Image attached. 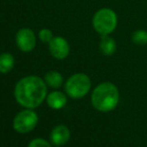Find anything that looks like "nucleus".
Returning a JSON list of instances; mask_svg holds the SVG:
<instances>
[{
	"instance_id": "obj_1",
	"label": "nucleus",
	"mask_w": 147,
	"mask_h": 147,
	"mask_svg": "<svg viewBox=\"0 0 147 147\" xmlns=\"http://www.w3.org/2000/svg\"><path fill=\"white\" fill-rule=\"evenodd\" d=\"M46 84L37 76H26L18 81L15 87V98L20 105L27 108H35L46 97Z\"/></svg>"
},
{
	"instance_id": "obj_2",
	"label": "nucleus",
	"mask_w": 147,
	"mask_h": 147,
	"mask_svg": "<svg viewBox=\"0 0 147 147\" xmlns=\"http://www.w3.org/2000/svg\"><path fill=\"white\" fill-rule=\"evenodd\" d=\"M91 102L93 107L101 112L113 110L119 102L118 88L111 82H103L99 84L93 90Z\"/></svg>"
},
{
	"instance_id": "obj_3",
	"label": "nucleus",
	"mask_w": 147,
	"mask_h": 147,
	"mask_svg": "<svg viewBox=\"0 0 147 147\" xmlns=\"http://www.w3.org/2000/svg\"><path fill=\"white\" fill-rule=\"evenodd\" d=\"M92 25L101 36L111 34L117 26L116 13L110 8H101L93 15Z\"/></svg>"
},
{
	"instance_id": "obj_4",
	"label": "nucleus",
	"mask_w": 147,
	"mask_h": 147,
	"mask_svg": "<svg viewBox=\"0 0 147 147\" xmlns=\"http://www.w3.org/2000/svg\"><path fill=\"white\" fill-rule=\"evenodd\" d=\"M90 87V78L84 73H76L67 80L65 90L72 98H82L89 92Z\"/></svg>"
},
{
	"instance_id": "obj_5",
	"label": "nucleus",
	"mask_w": 147,
	"mask_h": 147,
	"mask_svg": "<svg viewBox=\"0 0 147 147\" xmlns=\"http://www.w3.org/2000/svg\"><path fill=\"white\" fill-rule=\"evenodd\" d=\"M37 121L38 117L34 111L24 110L15 117L13 121V127L19 133H27L34 129Z\"/></svg>"
},
{
	"instance_id": "obj_6",
	"label": "nucleus",
	"mask_w": 147,
	"mask_h": 147,
	"mask_svg": "<svg viewBox=\"0 0 147 147\" xmlns=\"http://www.w3.org/2000/svg\"><path fill=\"white\" fill-rule=\"evenodd\" d=\"M16 44L23 52H30L36 46V36L29 28H21L16 33Z\"/></svg>"
},
{
	"instance_id": "obj_7",
	"label": "nucleus",
	"mask_w": 147,
	"mask_h": 147,
	"mask_svg": "<svg viewBox=\"0 0 147 147\" xmlns=\"http://www.w3.org/2000/svg\"><path fill=\"white\" fill-rule=\"evenodd\" d=\"M49 44V51L51 55L54 58L62 60L65 59L69 55L70 46L68 44L67 40L61 36L53 37L52 40L48 43Z\"/></svg>"
},
{
	"instance_id": "obj_8",
	"label": "nucleus",
	"mask_w": 147,
	"mask_h": 147,
	"mask_svg": "<svg viewBox=\"0 0 147 147\" xmlns=\"http://www.w3.org/2000/svg\"><path fill=\"white\" fill-rule=\"evenodd\" d=\"M51 141L55 145H63L67 143V141L70 138V131L66 126L64 125H58L52 130L51 132Z\"/></svg>"
},
{
	"instance_id": "obj_9",
	"label": "nucleus",
	"mask_w": 147,
	"mask_h": 147,
	"mask_svg": "<svg viewBox=\"0 0 147 147\" xmlns=\"http://www.w3.org/2000/svg\"><path fill=\"white\" fill-rule=\"evenodd\" d=\"M99 48L104 56H111L116 51V42L109 35H103V36H101Z\"/></svg>"
},
{
	"instance_id": "obj_10",
	"label": "nucleus",
	"mask_w": 147,
	"mask_h": 147,
	"mask_svg": "<svg viewBox=\"0 0 147 147\" xmlns=\"http://www.w3.org/2000/svg\"><path fill=\"white\" fill-rule=\"evenodd\" d=\"M66 102H67L66 96L62 92H59V91L51 92L47 97V103L53 109L62 108V107L65 106Z\"/></svg>"
},
{
	"instance_id": "obj_11",
	"label": "nucleus",
	"mask_w": 147,
	"mask_h": 147,
	"mask_svg": "<svg viewBox=\"0 0 147 147\" xmlns=\"http://www.w3.org/2000/svg\"><path fill=\"white\" fill-rule=\"evenodd\" d=\"M15 60L12 54L10 53H2L0 55V72L1 73H8L14 67Z\"/></svg>"
},
{
	"instance_id": "obj_12",
	"label": "nucleus",
	"mask_w": 147,
	"mask_h": 147,
	"mask_svg": "<svg viewBox=\"0 0 147 147\" xmlns=\"http://www.w3.org/2000/svg\"><path fill=\"white\" fill-rule=\"evenodd\" d=\"M45 81L50 87L59 88L63 83V77L57 71H49L45 75Z\"/></svg>"
},
{
	"instance_id": "obj_13",
	"label": "nucleus",
	"mask_w": 147,
	"mask_h": 147,
	"mask_svg": "<svg viewBox=\"0 0 147 147\" xmlns=\"http://www.w3.org/2000/svg\"><path fill=\"white\" fill-rule=\"evenodd\" d=\"M132 41L136 45H146L147 44V31L145 30H136L131 36Z\"/></svg>"
},
{
	"instance_id": "obj_14",
	"label": "nucleus",
	"mask_w": 147,
	"mask_h": 147,
	"mask_svg": "<svg viewBox=\"0 0 147 147\" xmlns=\"http://www.w3.org/2000/svg\"><path fill=\"white\" fill-rule=\"evenodd\" d=\"M53 33L50 29L47 28H43L39 31V39L41 40V42L43 43H49L53 38Z\"/></svg>"
},
{
	"instance_id": "obj_15",
	"label": "nucleus",
	"mask_w": 147,
	"mask_h": 147,
	"mask_svg": "<svg viewBox=\"0 0 147 147\" xmlns=\"http://www.w3.org/2000/svg\"><path fill=\"white\" fill-rule=\"evenodd\" d=\"M28 147H51L50 144L47 141H45L44 139H41V138H38V139H34L29 143Z\"/></svg>"
}]
</instances>
